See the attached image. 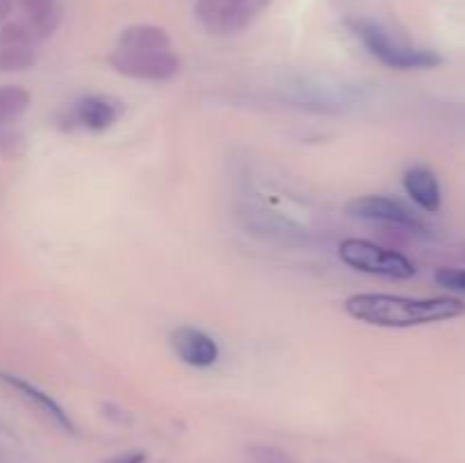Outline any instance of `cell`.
Instances as JSON below:
<instances>
[{"label":"cell","instance_id":"cell-1","mask_svg":"<svg viewBox=\"0 0 465 463\" xmlns=\"http://www.w3.org/2000/svg\"><path fill=\"white\" fill-rule=\"evenodd\" d=\"M343 307L354 320L391 330L452 320L465 311V304L457 298H409L391 293H354Z\"/></svg>","mask_w":465,"mask_h":463},{"label":"cell","instance_id":"cell-2","mask_svg":"<svg viewBox=\"0 0 465 463\" xmlns=\"http://www.w3.org/2000/svg\"><path fill=\"white\" fill-rule=\"evenodd\" d=\"M348 27L363 44V48L389 68L398 71H418V68H436L443 59L430 48H418L407 44L393 32L386 30L381 23L372 18H348Z\"/></svg>","mask_w":465,"mask_h":463},{"label":"cell","instance_id":"cell-3","mask_svg":"<svg viewBox=\"0 0 465 463\" xmlns=\"http://www.w3.org/2000/svg\"><path fill=\"white\" fill-rule=\"evenodd\" d=\"M339 257L345 266L368 275L391 277V280H409L416 275V266L398 250L384 248L366 239H343L339 245Z\"/></svg>","mask_w":465,"mask_h":463},{"label":"cell","instance_id":"cell-4","mask_svg":"<svg viewBox=\"0 0 465 463\" xmlns=\"http://www.w3.org/2000/svg\"><path fill=\"white\" fill-rule=\"evenodd\" d=\"M268 5L271 0H195L193 14L207 32L230 36L248 30Z\"/></svg>","mask_w":465,"mask_h":463},{"label":"cell","instance_id":"cell-5","mask_svg":"<svg viewBox=\"0 0 465 463\" xmlns=\"http://www.w3.org/2000/svg\"><path fill=\"white\" fill-rule=\"evenodd\" d=\"M109 66L118 75L141 82H166L180 73V57L168 50H127L118 48L109 54Z\"/></svg>","mask_w":465,"mask_h":463},{"label":"cell","instance_id":"cell-6","mask_svg":"<svg viewBox=\"0 0 465 463\" xmlns=\"http://www.w3.org/2000/svg\"><path fill=\"white\" fill-rule=\"evenodd\" d=\"M236 218L241 225L254 236H262L266 241H275L282 245H309L312 243V232L300 222L282 216L280 212L266 209L263 204L241 202L236 207Z\"/></svg>","mask_w":465,"mask_h":463},{"label":"cell","instance_id":"cell-7","mask_svg":"<svg viewBox=\"0 0 465 463\" xmlns=\"http://www.w3.org/2000/svg\"><path fill=\"white\" fill-rule=\"evenodd\" d=\"M345 213L352 218H359V221L402 227V230L418 232V234L425 232V225H422L420 218L407 204L395 198H389V195H361V198L350 200L345 204Z\"/></svg>","mask_w":465,"mask_h":463},{"label":"cell","instance_id":"cell-8","mask_svg":"<svg viewBox=\"0 0 465 463\" xmlns=\"http://www.w3.org/2000/svg\"><path fill=\"white\" fill-rule=\"evenodd\" d=\"M123 116V103L112 95L91 94L82 95L68 107L66 123L68 127H80L86 132H104L116 125Z\"/></svg>","mask_w":465,"mask_h":463},{"label":"cell","instance_id":"cell-9","mask_svg":"<svg viewBox=\"0 0 465 463\" xmlns=\"http://www.w3.org/2000/svg\"><path fill=\"white\" fill-rule=\"evenodd\" d=\"M171 348L182 363L191 368H212L221 357V348L207 331L180 325L171 331Z\"/></svg>","mask_w":465,"mask_h":463},{"label":"cell","instance_id":"cell-10","mask_svg":"<svg viewBox=\"0 0 465 463\" xmlns=\"http://www.w3.org/2000/svg\"><path fill=\"white\" fill-rule=\"evenodd\" d=\"M0 384H5L7 389H12L14 393L18 395L21 399H25L30 407H35L36 411L41 413L44 418H48L53 425H57L62 431H68V434H75V425H73L71 416L64 411L62 404L57 399L50 398L45 390H41L39 386H35L32 381H27L25 377L14 375V372H5L0 370Z\"/></svg>","mask_w":465,"mask_h":463},{"label":"cell","instance_id":"cell-11","mask_svg":"<svg viewBox=\"0 0 465 463\" xmlns=\"http://www.w3.org/2000/svg\"><path fill=\"white\" fill-rule=\"evenodd\" d=\"M21 9L25 23L35 32L36 41L53 36L62 25V5L59 0H14Z\"/></svg>","mask_w":465,"mask_h":463},{"label":"cell","instance_id":"cell-12","mask_svg":"<svg viewBox=\"0 0 465 463\" xmlns=\"http://www.w3.org/2000/svg\"><path fill=\"white\" fill-rule=\"evenodd\" d=\"M404 189L409 198L425 212L436 213L440 209V184L439 177L427 166H411L404 172Z\"/></svg>","mask_w":465,"mask_h":463},{"label":"cell","instance_id":"cell-13","mask_svg":"<svg viewBox=\"0 0 465 463\" xmlns=\"http://www.w3.org/2000/svg\"><path fill=\"white\" fill-rule=\"evenodd\" d=\"M118 48L127 50H168L171 36L163 27L150 25V23H136L125 27L118 36Z\"/></svg>","mask_w":465,"mask_h":463},{"label":"cell","instance_id":"cell-14","mask_svg":"<svg viewBox=\"0 0 465 463\" xmlns=\"http://www.w3.org/2000/svg\"><path fill=\"white\" fill-rule=\"evenodd\" d=\"M30 107V94L18 84L0 86V127L18 121Z\"/></svg>","mask_w":465,"mask_h":463},{"label":"cell","instance_id":"cell-15","mask_svg":"<svg viewBox=\"0 0 465 463\" xmlns=\"http://www.w3.org/2000/svg\"><path fill=\"white\" fill-rule=\"evenodd\" d=\"M35 64V45H0V73H21Z\"/></svg>","mask_w":465,"mask_h":463},{"label":"cell","instance_id":"cell-16","mask_svg":"<svg viewBox=\"0 0 465 463\" xmlns=\"http://www.w3.org/2000/svg\"><path fill=\"white\" fill-rule=\"evenodd\" d=\"M36 36L25 21H7L0 27V45H35Z\"/></svg>","mask_w":465,"mask_h":463},{"label":"cell","instance_id":"cell-17","mask_svg":"<svg viewBox=\"0 0 465 463\" xmlns=\"http://www.w3.org/2000/svg\"><path fill=\"white\" fill-rule=\"evenodd\" d=\"M436 281L445 289L465 293V271H459V268H440V271H436Z\"/></svg>","mask_w":465,"mask_h":463},{"label":"cell","instance_id":"cell-18","mask_svg":"<svg viewBox=\"0 0 465 463\" xmlns=\"http://www.w3.org/2000/svg\"><path fill=\"white\" fill-rule=\"evenodd\" d=\"M21 143V136L14 134L12 130H7V125L0 127V153L3 154H16V145Z\"/></svg>","mask_w":465,"mask_h":463},{"label":"cell","instance_id":"cell-19","mask_svg":"<svg viewBox=\"0 0 465 463\" xmlns=\"http://www.w3.org/2000/svg\"><path fill=\"white\" fill-rule=\"evenodd\" d=\"M104 463H145V454L143 452H125V454H118V457L107 458Z\"/></svg>","mask_w":465,"mask_h":463},{"label":"cell","instance_id":"cell-20","mask_svg":"<svg viewBox=\"0 0 465 463\" xmlns=\"http://www.w3.org/2000/svg\"><path fill=\"white\" fill-rule=\"evenodd\" d=\"M14 7H16V3H14V0H0V21L9 18V14H12Z\"/></svg>","mask_w":465,"mask_h":463}]
</instances>
